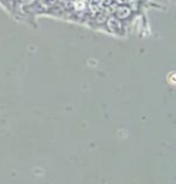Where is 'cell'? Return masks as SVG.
Segmentation results:
<instances>
[{
    "label": "cell",
    "mask_w": 176,
    "mask_h": 184,
    "mask_svg": "<svg viewBox=\"0 0 176 184\" xmlns=\"http://www.w3.org/2000/svg\"><path fill=\"white\" fill-rule=\"evenodd\" d=\"M130 15H132V10H130L128 6H125V5L117 7V10L115 11L116 18H120V19H125V18H128Z\"/></svg>",
    "instance_id": "cell-1"
}]
</instances>
